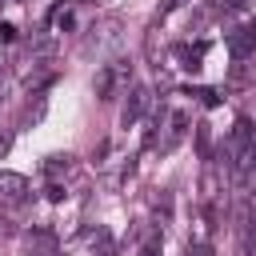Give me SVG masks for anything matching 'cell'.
<instances>
[{"label":"cell","instance_id":"obj_2","mask_svg":"<svg viewBox=\"0 0 256 256\" xmlns=\"http://www.w3.org/2000/svg\"><path fill=\"white\" fill-rule=\"evenodd\" d=\"M176 4H184V0H164V8H176Z\"/></svg>","mask_w":256,"mask_h":256},{"label":"cell","instance_id":"obj_1","mask_svg":"<svg viewBox=\"0 0 256 256\" xmlns=\"http://www.w3.org/2000/svg\"><path fill=\"white\" fill-rule=\"evenodd\" d=\"M96 92H100L104 100H112V92H116V68H104V72H100V80H96Z\"/></svg>","mask_w":256,"mask_h":256}]
</instances>
